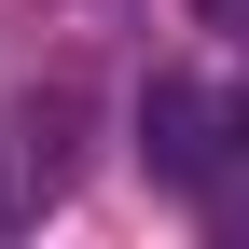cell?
Returning <instances> with one entry per match:
<instances>
[{
    "instance_id": "1",
    "label": "cell",
    "mask_w": 249,
    "mask_h": 249,
    "mask_svg": "<svg viewBox=\"0 0 249 249\" xmlns=\"http://www.w3.org/2000/svg\"><path fill=\"white\" fill-rule=\"evenodd\" d=\"M139 152H152V180H166V194H208V208H222L235 166H249V111L208 97L194 70H166V83L139 97Z\"/></svg>"
},
{
    "instance_id": "2",
    "label": "cell",
    "mask_w": 249,
    "mask_h": 249,
    "mask_svg": "<svg viewBox=\"0 0 249 249\" xmlns=\"http://www.w3.org/2000/svg\"><path fill=\"white\" fill-rule=\"evenodd\" d=\"M70 180H83V83L55 70V83H28L14 111H0V222H55L70 208Z\"/></svg>"
},
{
    "instance_id": "3",
    "label": "cell",
    "mask_w": 249,
    "mask_h": 249,
    "mask_svg": "<svg viewBox=\"0 0 249 249\" xmlns=\"http://www.w3.org/2000/svg\"><path fill=\"white\" fill-rule=\"evenodd\" d=\"M208 28H249V0H208Z\"/></svg>"
},
{
    "instance_id": "4",
    "label": "cell",
    "mask_w": 249,
    "mask_h": 249,
    "mask_svg": "<svg viewBox=\"0 0 249 249\" xmlns=\"http://www.w3.org/2000/svg\"><path fill=\"white\" fill-rule=\"evenodd\" d=\"M235 180H249V166H235Z\"/></svg>"
}]
</instances>
